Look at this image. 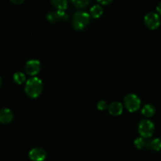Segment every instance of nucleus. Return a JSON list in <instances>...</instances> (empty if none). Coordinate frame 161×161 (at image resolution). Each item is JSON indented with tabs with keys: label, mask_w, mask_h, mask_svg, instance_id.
Listing matches in <instances>:
<instances>
[{
	"label": "nucleus",
	"mask_w": 161,
	"mask_h": 161,
	"mask_svg": "<svg viewBox=\"0 0 161 161\" xmlns=\"http://www.w3.org/2000/svg\"><path fill=\"white\" fill-rule=\"evenodd\" d=\"M14 82L17 84H22L25 82L26 80V77H25V75L21 72H17L14 74Z\"/></svg>",
	"instance_id": "4468645a"
},
{
	"label": "nucleus",
	"mask_w": 161,
	"mask_h": 161,
	"mask_svg": "<svg viewBox=\"0 0 161 161\" xmlns=\"http://www.w3.org/2000/svg\"><path fill=\"white\" fill-rule=\"evenodd\" d=\"M14 114L9 108H3L0 109V123L7 124L12 121Z\"/></svg>",
	"instance_id": "1a4fd4ad"
},
{
	"label": "nucleus",
	"mask_w": 161,
	"mask_h": 161,
	"mask_svg": "<svg viewBox=\"0 0 161 161\" xmlns=\"http://www.w3.org/2000/svg\"><path fill=\"white\" fill-rule=\"evenodd\" d=\"M108 111H109L110 114L113 115V116H119L123 113V105L120 102H114L113 103L110 104L108 107Z\"/></svg>",
	"instance_id": "9d476101"
},
{
	"label": "nucleus",
	"mask_w": 161,
	"mask_h": 161,
	"mask_svg": "<svg viewBox=\"0 0 161 161\" xmlns=\"http://www.w3.org/2000/svg\"><path fill=\"white\" fill-rule=\"evenodd\" d=\"M72 4L77 8H84L85 6H87L90 3V1H86V0H75V1H72Z\"/></svg>",
	"instance_id": "dca6fc26"
},
{
	"label": "nucleus",
	"mask_w": 161,
	"mask_h": 161,
	"mask_svg": "<svg viewBox=\"0 0 161 161\" xmlns=\"http://www.w3.org/2000/svg\"><path fill=\"white\" fill-rule=\"evenodd\" d=\"M29 158L32 161H43L47 157L46 151L39 147L33 148L29 152Z\"/></svg>",
	"instance_id": "0eeeda50"
},
{
	"label": "nucleus",
	"mask_w": 161,
	"mask_h": 161,
	"mask_svg": "<svg viewBox=\"0 0 161 161\" xmlns=\"http://www.w3.org/2000/svg\"><path fill=\"white\" fill-rule=\"evenodd\" d=\"M155 126L149 119H142L138 125V132L142 138H150L154 133Z\"/></svg>",
	"instance_id": "7ed1b4c3"
},
{
	"label": "nucleus",
	"mask_w": 161,
	"mask_h": 161,
	"mask_svg": "<svg viewBox=\"0 0 161 161\" xmlns=\"http://www.w3.org/2000/svg\"><path fill=\"white\" fill-rule=\"evenodd\" d=\"M156 113L155 107L150 104H147V105H144V107L142 109V113L146 117H151L153 116Z\"/></svg>",
	"instance_id": "9b49d317"
},
{
	"label": "nucleus",
	"mask_w": 161,
	"mask_h": 161,
	"mask_svg": "<svg viewBox=\"0 0 161 161\" xmlns=\"http://www.w3.org/2000/svg\"><path fill=\"white\" fill-rule=\"evenodd\" d=\"M23 0H20V1H14V0H11V3H15V4H20V3H23Z\"/></svg>",
	"instance_id": "412c9836"
},
{
	"label": "nucleus",
	"mask_w": 161,
	"mask_h": 161,
	"mask_svg": "<svg viewBox=\"0 0 161 161\" xmlns=\"http://www.w3.org/2000/svg\"><path fill=\"white\" fill-rule=\"evenodd\" d=\"M102 14H103V8L101 6V5H94L91 8V15L94 18H98L102 15Z\"/></svg>",
	"instance_id": "f8f14e48"
},
{
	"label": "nucleus",
	"mask_w": 161,
	"mask_h": 161,
	"mask_svg": "<svg viewBox=\"0 0 161 161\" xmlns=\"http://www.w3.org/2000/svg\"><path fill=\"white\" fill-rule=\"evenodd\" d=\"M97 108H98L99 110H105L108 107V104H107L106 102H105L104 100L99 101V102H97Z\"/></svg>",
	"instance_id": "a211bd4d"
},
{
	"label": "nucleus",
	"mask_w": 161,
	"mask_h": 161,
	"mask_svg": "<svg viewBox=\"0 0 161 161\" xmlns=\"http://www.w3.org/2000/svg\"><path fill=\"white\" fill-rule=\"evenodd\" d=\"M41 64L39 61L36 59L29 60L26 62L25 66V70L27 74L30 75H36L40 71Z\"/></svg>",
	"instance_id": "423d86ee"
},
{
	"label": "nucleus",
	"mask_w": 161,
	"mask_h": 161,
	"mask_svg": "<svg viewBox=\"0 0 161 161\" xmlns=\"http://www.w3.org/2000/svg\"><path fill=\"white\" fill-rule=\"evenodd\" d=\"M51 4L58 9V10L64 11V9H67L68 3L65 0H53L51 1Z\"/></svg>",
	"instance_id": "ddd939ff"
},
{
	"label": "nucleus",
	"mask_w": 161,
	"mask_h": 161,
	"mask_svg": "<svg viewBox=\"0 0 161 161\" xmlns=\"http://www.w3.org/2000/svg\"><path fill=\"white\" fill-rule=\"evenodd\" d=\"M145 24L150 29H157L160 25V18L158 14L155 12H149L144 17Z\"/></svg>",
	"instance_id": "39448f33"
},
{
	"label": "nucleus",
	"mask_w": 161,
	"mask_h": 161,
	"mask_svg": "<svg viewBox=\"0 0 161 161\" xmlns=\"http://www.w3.org/2000/svg\"><path fill=\"white\" fill-rule=\"evenodd\" d=\"M91 22V15L86 11H78L72 19V25L76 30H83Z\"/></svg>",
	"instance_id": "f03ea898"
},
{
	"label": "nucleus",
	"mask_w": 161,
	"mask_h": 161,
	"mask_svg": "<svg viewBox=\"0 0 161 161\" xmlns=\"http://www.w3.org/2000/svg\"><path fill=\"white\" fill-rule=\"evenodd\" d=\"M111 3L112 1H109V0H106V1H100V0H99L98 1V3L100 5H108Z\"/></svg>",
	"instance_id": "6ab92c4d"
},
{
	"label": "nucleus",
	"mask_w": 161,
	"mask_h": 161,
	"mask_svg": "<svg viewBox=\"0 0 161 161\" xmlns=\"http://www.w3.org/2000/svg\"><path fill=\"white\" fill-rule=\"evenodd\" d=\"M157 10L158 12V14L161 15V2L158 4V6H157Z\"/></svg>",
	"instance_id": "aec40b11"
},
{
	"label": "nucleus",
	"mask_w": 161,
	"mask_h": 161,
	"mask_svg": "<svg viewBox=\"0 0 161 161\" xmlns=\"http://www.w3.org/2000/svg\"><path fill=\"white\" fill-rule=\"evenodd\" d=\"M1 85H2V79L0 77V87H1Z\"/></svg>",
	"instance_id": "4be33fe9"
},
{
	"label": "nucleus",
	"mask_w": 161,
	"mask_h": 161,
	"mask_svg": "<svg viewBox=\"0 0 161 161\" xmlns=\"http://www.w3.org/2000/svg\"><path fill=\"white\" fill-rule=\"evenodd\" d=\"M69 18V16L65 14L64 11L57 10L49 12L47 14V20L50 22H57L60 20H67Z\"/></svg>",
	"instance_id": "6e6552de"
},
{
	"label": "nucleus",
	"mask_w": 161,
	"mask_h": 161,
	"mask_svg": "<svg viewBox=\"0 0 161 161\" xmlns=\"http://www.w3.org/2000/svg\"><path fill=\"white\" fill-rule=\"evenodd\" d=\"M25 93L32 98L39 97L42 91V82L39 78L33 76L28 79L25 83Z\"/></svg>",
	"instance_id": "f257e3e1"
},
{
	"label": "nucleus",
	"mask_w": 161,
	"mask_h": 161,
	"mask_svg": "<svg viewBox=\"0 0 161 161\" xmlns=\"http://www.w3.org/2000/svg\"><path fill=\"white\" fill-rule=\"evenodd\" d=\"M150 147L155 151L161 150V139L160 138H154L150 142Z\"/></svg>",
	"instance_id": "2eb2a0df"
},
{
	"label": "nucleus",
	"mask_w": 161,
	"mask_h": 161,
	"mask_svg": "<svg viewBox=\"0 0 161 161\" xmlns=\"http://www.w3.org/2000/svg\"><path fill=\"white\" fill-rule=\"evenodd\" d=\"M146 141H145L144 138L142 137H139V138H137L135 140V145L136 146V148L138 149H142L144 146H146Z\"/></svg>",
	"instance_id": "f3484780"
},
{
	"label": "nucleus",
	"mask_w": 161,
	"mask_h": 161,
	"mask_svg": "<svg viewBox=\"0 0 161 161\" xmlns=\"http://www.w3.org/2000/svg\"><path fill=\"white\" fill-rule=\"evenodd\" d=\"M124 104L129 112L134 113L141 106V100L136 94H128L124 97Z\"/></svg>",
	"instance_id": "20e7f679"
}]
</instances>
